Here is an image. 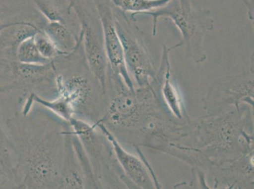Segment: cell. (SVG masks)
I'll list each match as a JSON object with an SVG mask.
<instances>
[{
  "mask_svg": "<svg viewBox=\"0 0 254 189\" xmlns=\"http://www.w3.org/2000/svg\"><path fill=\"white\" fill-rule=\"evenodd\" d=\"M17 114L3 122L17 156L19 189H59L63 162L64 130L67 122L28 117Z\"/></svg>",
  "mask_w": 254,
  "mask_h": 189,
  "instance_id": "6da1fadb",
  "label": "cell"
},
{
  "mask_svg": "<svg viewBox=\"0 0 254 189\" xmlns=\"http://www.w3.org/2000/svg\"><path fill=\"white\" fill-rule=\"evenodd\" d=\"M140 15L152 18L153 36L156 35L159 20H170L181 34L180 43L184 46L186 56L196 63L206 60L204 39L205 34L214 27L211 11L208 9L195 7L191 0H172L162 7Z\"/></svg>",
  "mask_w": 254,
  "mask_h": 189,
  "instance_id": "7a4b0ae2",
  "label": "cell"
},
{
  "mask_svg": "<svg viewBox=\"0 0 254 189\" xmlns=\"http://www.w3.org/2000/svg\"><path fill=\"white\" fill-rule=\"evenodd\" d=\"M84 146L91 161L99 189L120 186L117 180L128 187V181L118 164L112 145L95 123L73 117L68 122Z\"/></svg>",
  "mask_w": 254,
  "mask_h": 189,
  "instance_id": "3957f363",
  "label": "cell"
},
{
  "mask_svg": "<svg viewBox=\"0 0 254 189\" xmlns=\"http://www.w3.org/2000/svg\"><path fill=\"white\" fill-rule=\"evenodd\" d=\"M55 89L58 96L70 107L74 117L95 123L102 116L101 100L105 94L93 76L57 72Z\"/></svg>",
  "mask_w": 254,
  "mask_h": 189,
  "instance_id": "277c9868",
  "label": "cell"
},
{
  "mask_svg": "<svg viewBox=\"0 0 254 189\" xmlns=\"http://www.w3.org/2000/svg\"><path fill=\"white\" fill-rule=\"evenodd\" d=\"M122 12V11H121ZM115 16V25L121 41L127 68L131 73L140 88L149 86L156 72L144 39V33L135 24L136 20L128 19L126 13Z\"/></svg>",
  "mask_w": 254,
  "mask_h": 189,
  "instance_id": "5b68a950",
  "label": "cell"
},
{
  "mask_svg": "<svg viewBox=\"0 0 254 189\" xmlns=\"http://www.w3.org/2000/svg\"><path fill=\"white\" fill-rule=\"evenodd\" d=\"M213 87L204 99L205 109L209 112L216 113L230 104L239 108V103L251 102L253 103L254 81L247 75L228 76Z\"/></svg>",
  "mask_w": 254,
  "mask_h": 189,
  "instance_id": "8992f818",
  "label": "cell"
},
{
  "mask_svg": "<svg viewBox=\"0 0 254 189\" xmlns=\"http://www.w3.org/2000/svg\"><path fill=\"white\" fill-rule=\"evenodd\" d=\"M98 8L109 70L121 78L128 89L134 91V85L127 68L123 46L117 31L112 8L104 4H98Z\"/></svg>",
  "mask_w": 254,
  "mask_h": 189,
  "instance_id": "52a82bcc",
  "label": "cell"
},
{
  "mask_svg": "<svg viewBox=\"0 0 254 189\" xmlns=\"http://www.w3.org/2000/svg\"><path fill=\"white\" fill-rule=\"evenodd\" d=\"M96 125L105 134L112 145L113 153L118 164L128 182L130 188L154 189L158 187V181L152 174L151 168L147 167L137 156L128 153L106 126L99 122Z\"/></svg>",
  "mask_w": 254,
  "mask_h": 189,
  "instance_id": "ba28073f",
  "label": "cell"
},
{
  "mask_svg": "<svg viewBox=\"0 0 254 189\" xmlns=\"http://www.w3.org/2000/svg\"><path fill=\"white\" fill-rule=\"evenodd\" d=\"M76 13L81 22L80 40L84 43L85 59L90 72L100 85L104 94H107V82L109 64L106 56L103 38H99L96 30L88 22L81 8H75Z\"/></svg>",
  "mask_w": 254,
  "mask_h": 189,
  "instance_id": "9c48e42d",
  "label": "cell"
},
{
  "mask_svg": "<svg viewBox=\"0 0 254 189\" xmlns=\"http://www.w3.org/2000/svg\"><path fill=\"white\" fill-rule=\"evenodd\" d=\"M181 46L180 42L171 47L163 46L160 66L158 73H156L155 78L152 80L158 88V96H160L159 100L164 109H166L168 114L179 120L186 118L187 114L180 92L173 82L170 53L172 50Z\"/></svg>",
  "mask_w": 254,
  "mask_h": 189,
  "instance_id": "30bf717a",
  "label": "cell"
},
{
  "mask_svg": "<svg viewBox=\"0 0 254 189\" xmlns=\"http://www.w3.org/2000/svg\"><path fill=\"white\" fill-rule=\"evenodd\" d=\"M71 131L68 123L64 130V153L59 189H87L86 179L71 141Z\"/></svg>",
  "mask_w": 254,
  "mask_h": 189,
  "instance_id": "8fae6325",
  "label": "cell"
},
{
  "mask_svg": "<svg viewBox=\"0 0 254 189\" xmlns=\"http://www.w3.org/2000/svg\"><path fill=\"white\" fill-rule=\"evenodd\" d=\"M17 153L12 141L4 127L0 102V174L5 175L18 188Z\"/></svg>",
  "mask_w": 254,
  "mask_h": 189,
  "instance_id": "7c38bea8",
  "label": "cell"
},
{
  "mask_svg": "<svg viewBox=\"0 0 254 189\" xmlns=\"http://www.w3.org/2000/svg\"><path fill=\"white\" fill-rule=\"evenodd\" d=\"M39 31L28 22L10 23L0 26V52L15 50L25 39L32 38Z\"/></svg>",
  "mask_w": 254,
  "mask_h": 189,
  "instance_id": "4fadbf2b",
  "label": "cell"
},
{
  "mask_svg": "<svg viewBox=\"0 0 254 189\" xmlns=\"http://www.w3.org/2000/svg\"><path fill=\"white\" fill-rule=\"evenodd\" d=\"M44 32L49 37L62 56H69L74 52L80 41L67 25L60 22L49 21Z\"/></svg>",
  "mask_w": 254,
  "mask_h": 189,
  "instance_id": "5bb4252c",
  "label": "cell"
},
{
  "mask_svg": "<svg viewBox=\"0 0 254 189\" xmlns=\"http://www.w3.org/2000/svg\"><path fill=\"white\" fill-rule=\"evenodd\" d=\"M172 0H112L113 4L124 13H131V18L145 11H152L162 7Z\"/></svg>",
  "mask_w": 254,
  "mask_h": 189,
  "instance_id": "9a60e30c",
  "label": "cell"
},
{
  "mask_svg": "<svg viewBox=\"0 0 254 189\" xmlns=\"http://www.w3.org/2000/svg\"><path fill=\"white\" fill-rule=\"evenodd\" d=\"M34 1L39 10L49 20V21L60 22L66 24L65 18L69 15L70 6L64 7L66 0H34Z\"/></svg>",
  "mask_w": 254,
  "mask_h": 189,
  "instance_id": "2e32d148",
  "label": "cell"
},
{
  "mask_svg": "<svg viewBox=\"0 0 254 189\" xmlns=\"http://www.w3.org/2000/svg\"><path fill=\"white\" fill-rule=\"evenodd\" d=\"M33 37L25 39L16 48V60L20 63L31 64H46L52 62L45 58L39 52Z\"/></svg>",
  "mask_w": 254,
  "mask_h": 189,
  "instance_id": "e0dca14e",
  "label": "cell"
},
{
  "mask_svg": "<svg viewBox=\"0 0 254 189\" xmlns=\"http://www.w3.org/2000/svg\"><path fill=\"white\" fill-rule=\"evenodd\" d=\"M33 38L39 52L45 58L50 61H54L57 57L63 56L55 47L49 37L43 31L39 30Z\"/></svg>",
  "mask_w": 254,
  "mask_h": 189,
  "instance_id": "ac0fdd59",
  "label": "cell"
},
{
  "mask_svg": "<svg viewBox=\"0 0 254 189\" xmlns=\"http://www.w3.org/2000/svg\"><path fill=\"white\" fill-rule=\"evenodd\" d=\"M246 6L247 15L250 21L254 22V0H240Z\"/></svg>",
  "mask_w": 254,
  "mask_h": 189,
  "instance_id": "d6986e66",
  "label": "cell"
},
{
  "mask_svg": "<svg viewBox=\"0 0 254 189\" xmlns=\"http://www.w3.org/2000/svg\"><path fill=\"white\" fill-rule=\"evenodd\" d=\"M0 189H17V186L11 180L0 174Z\"/></svg>",
  "mask_w": 254,
  "mask_h": 189,
  "instance_id": "ffe728a7",
  "label": "cell"
},
{
  "mask_svg": "<svg viewBox=\"0 0 254 189\" xmlns=\"http://www.w3.org/2000/svg\"><path fill=\"white\" fill-rule=\"evenodd\" d=\"M5 92V90H4V88L0 86V94H3Z\"/></svg>",
  "mask_w": 254,
  "mask_h": 189,
  "instance_id": "44dd1931",
  "label": "cell"
},
{
  "mask_svg": "<svg viewBox=\"0 0 254 189\" xmlns=\"http://www.w3.org/2000/svg\"><path fill=\"white\" fill-rule=\"evenodd\" d=\"M68 1L70 2V3H71V0H67Z\"/></svg>",
  "mask_w": 254,
  "mask_h": 189,
  "instance_id": "7402d4cb",
  "label": "cell"
}]
</instances>
